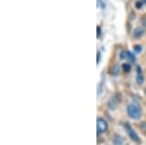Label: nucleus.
<instances>
[{
	"mask_svg": "<svg viewBox=\"0 0 146 145\" xmlns=\"http://www.w3.org/2000/svg\"><path fill=\"white\" fill-rule=\"evenodd\" d=\"M128 114L131 119L137 120L141 117V108L139 105L131 103L128 106Z\"/></svg>",
	"mask_w": 146,
	"mask_h": 145,
	"instance_id": "obj_1",
	"label": "nucleus"
},
{
	"mask_svg": "<svg viewBox=\"0 0 146 145\" xmlns=\"http://www.w3.org/2000/svg\"><path fill=\"white\" fill-rule=\"evenodd\" d=\"M107 128H108V125L106 123V121L104 119H101V118H98V122H96V128H98V134H103L107 130Z\"/></svg>",
	"mask_w": 146,
	"mask_h": 145,
	"instance_id": "obj_2",
	"label": "nucleus"
},
{
	"mask_svg": "<svg viewBox=\"0 0 146 145\" xmlns=\"http://www.w3.org/2000/svg\"><path fill=\"white\" fill-rule=\"evenodd\" d=\"M126 128H127V130H128L129 135V137H131V139L135 140V141H139V137H138V135L136 134V132L133 130V128L129 127V124H127V125H126Z\"/></svg>",
	"mask_w": 146,
	"mask_h": 145,
	"instance_id": "obj_3",
	"label": "nucleus"
},
{
	"mask_svg": "<svg viewBox=\"0 0 146 145\" xmlns=\"http://www.w3.org/2000/svg\"><path fill=\"white\" fill-rule=\"evenodd\" d=\"M143 81H144V78H143L142 72H141L140 67H137V76H136V82H137L138 85H142Z\"/></svg>",
	"mask_w": 146,
	"mask_h": 145,
	"instance_id": "obj_4",
	"label": "nucleus"
},
{
	"mask_svg": "<svg viewBox=\"0 0 146 145\" xmlns=\"http://www.w3.org/2000/svg\"><path fill=\"white\" fill-rule=\"evenodd\" d=\"M113 143H114V145H123V138L119 135H115Z\"/></svg>",
	"mask_w": 146,
	"mask_h": 145,
	"instance_id": "obj_5",
	"label": "nucleus"
},
{
	"mask_svg": "<svg viewBox=\"0 0 146 145\" xmlns=\"http://www.w3.org/2000/svg\"><path fill=\"white\" fill-rule=\"evenodd\" d=\"M143 34V30H141V29H136V31L135 32V37H139L140 35H142Z\"/></svg>",
	"mask_w": 146,
	"mask_h": 145,
	"instance_id": "obj_6",
	"label": "nucleus"
},
{
	"mask_svg": "<svg viewBox=\"0 0 146 145\" xmlns=\"http://www.w3.org/2000/svg\"><path fill=\"white\" fill-rule=\"evenodd\" d=\"M123 67H124V70L126 72H129V69H131V66H129V64H124L123 65Z\"/></svg>",
	"mask_w": 146,
	"mask_h": 145,
	"instance_id": "obj_7",
	"label": "nucleus"
},
{
	"mask_svg": "<svg viewBox=\"0 0 146 145\" xmlns=\"http://www.w3.org/2000/svg\"><path fill=\"white\" fill-rule=\"evenodd\" d=\"M141 130H142L144 132H146V123L141 124Z\"/></svg>",
	"mask_w": 146,
	"mask_h": 145,
	"instance_id": "obj_8",
	"label": "nucleus"
},
{
	"mask_svg": "<svg viewBox=\"0 0 146 145\" xmlns=\"http://www.w3.org/2000/svg\"><path fill=\"white\" fill-rule=\"evenodd\" d=\"M141 22L143 23V24H144V26H146V17H145L144 19H142V20H141Z\"/></svg>",
	"mask_w": 146,
	"mask_h": 145,
	"instance_id": "obj_9",
	"label": "nucleus"
},
{
	"mask_svg": "<svg viewBox=\"0 0 146 145\" xmlns=\"http://www.w3.org/2000/svg\"><path fill=\"white\" fill-rule=\"evenodd\" d=\"M100 27L98 26V36H100Z\"/></svg>",
	"mask_w": 146,
	"mask_h": 145,
	"instance_id": "obj_10",
	"label": "nucleus"
}]
</instances>
